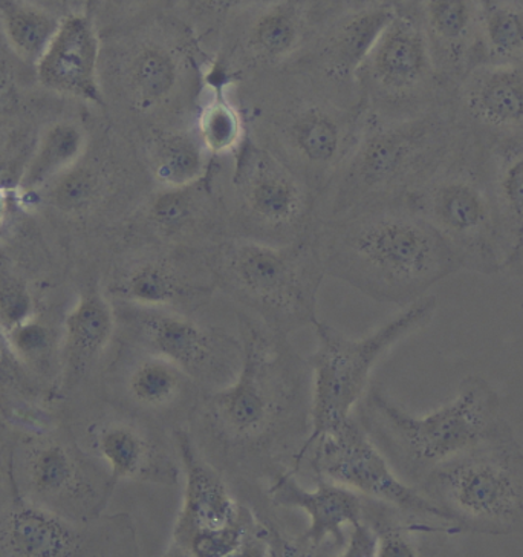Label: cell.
Listing matches in <instances>:
<instances>
[{"instance_id": "6da1fadb", "label": "cell", "mask_w": 523, "mask_h": 557, "mask_svg": "<svg viewBox=\"0 0 523 557\" xmlns=\"http://www.w3.org/2000/svg\"><path fill=\"white\" fill-rule=\"evenodd\" d=\"M227 90L248 135L291 169L320 205L366 124L359 90L337 88L292 65Z\"/></svg>"}, {"instance_id": "7a4b0ae2", "label": "cell", "mask_w": 523, "mask_h": 557, "mask_svg": "<svg viewBox=\"0 0 523 557\" xmlns=\"http://www.w3.org/2000/svg\"><path fill=\"white\" fill-rule=\"evenodd\" d=\"M311 236L326 276L376 302L408 307L461 271L449 244L409 202L319 220Z\"/></svg>"}, {"instance_id": "3957f363", "label": "cell", "mask_w": 523, "mask_h": 557, "mask_svg": "<svg viewBox=\"0 0 523 557\" xmlns=\"http://www.w3.org/2000/svg\"><path fill=\"white\" fill-rule=\"evenodd\" d=\"M114 40L101 55L107 108H119L130 141L152 131L194 126L207 92L209 52L194 26L169 14Z\"/></svg>"}, {"instance_id": "277c9868", "label": "cell", "mask_w": 523, "mask_h": 557, "mask_svg": "<svg viewBox=\"0 0 523 557\" xmlns=\"http://www.w3.org/2000/svg\"><path fill=\"white\" fill-rule=\"evenodd\" d=\"M459 134L451 104L398 122L368 115L356 148L320 201L319 220L408 202L441 168Z\"/></svg>"}, {"instance_id": "5b68a950", "label": "cell", "mask_w": 523, "mask_h": 557, "mask_svg": "<svg viewBox=\"0 0 523 557\" xmlns=\"http://www.w3.org/2000/svg\"><path fill=\"white\" fill-rule=\"evenodd\" d=\"M366 417L369 426L385 442L394 469L415 487L438 466L511 426L502 416L499 394L481 375L462 380L450 401L421 417L369 387Z\"/></svg>"}, {"instance_id": "8992f818", "label": "cell", "mask_w": 523, "mask_h": 557, "mask_svg": "<svg viewBox=\"0 0 523 557\" xmlns=\"http://www.w3.org/2000/svg\"><path fill=\"white\" fill-rule=\"evenodd\" d=\"M212 261L217 289L250 308L271 333L288 336L317 322L326 273L312 236L285 246L229 236L212 248Z\"/></svg>"}, {"instance_id": "52a82bcc", "label": "cell", "mask_w": 523, "mask_h": 557, "mask_svg": "<svg viewBox=\"0 0 523 557\" xmlns=\"http://www.w3.org/2000/svg\"><path fill=\"white\" fill-rule=\"evenodd\" d=\"M409 205L449 244L461 270L502 273V246L487 146L461 129L449 157Z\"/></svg>"}, {"instance_id": "ba28073f", "label": "cell", "mask_w": 523, "mask_h": 557, "mask_svg": "<svg viewBox=\"0 0 523 557\" xmlns=\"http://www.w3.org/2000/svg\"><path fill=\"white\" fill-rule=\"evenodd\" d=\"M416 488L459 532L523 533V449L513 426L438 466Z\"/></svg>"}, {"instance_id": "9c48e42d", "label": "cell", "mask_w": 523, "mask_h": 557, "mask_svg": "<svg viewBox=\"0 0 523 557\" xmlns=\"http://www.w3.org/2000/svg\"><path fill=\"white\" fill-rule=\"evenodd\" d=\"M229 236L297 243L311 236L319 202L310 187L250 135L232 157L212 160Z\"/></svg>"}, {"instance_id": "30bf717a", "label": "cell", "mask_w": 523, "mask_h": 557, "mask_svg": "<svg viewBox=\"0 0 523 557\" xmlns=\"http://www.w3.org/2000/svg\"><path fill=\"white\" fill-rule=\"evenodd\" d=\"M438 310L435 296H424L402 308L374 333L360 338L346 337L325 322L314 323L317 348L311 357L314 387L311 401V435L297 455V465L320 436L352 417L357 403L368 393L372 371L390 349L434 320Z\"/></svg>"}, {"instance_id": "8fae6325", "label": "cell", "mask_w": 523, "mask_h": 557, "mask_svg": "<svg viewBox=\"0 0 523 557\" xmlns=\"http://www.w3.org/2000/svg\"><path fill=\"white\" fill-rule=\"evenodd\" d=\"M184 485L169 555L229 557L269 547V530L233 498L227 484L183 428L173 431Z\"/></svg>"}, {"instance_id": "7c38bea8", "label": "cell", "mask_w": 523, "mask_h": 557, "mask_svg": "<svg viewBox=\"0 0 523 557\" xmlns=\"http://www.w3.org/2000/svg\"><path fill=\"white\" fill-rule=\"evenodd\" d=\"M326 0H271L222 29L207 71V86L229 89L291 65L336 13Z\"/></svg>"}, {"instance_id": "4fadbf2b", "label": "cell", "mask_w": 523, "mask_h": 557, "mask_svg": "<svg viewBox=\"0 0 523 557\" xmlns=\"http://www.w3.org/2000/svg\"><path fill=\"white\" fill-rule=\"evenodd\" d=\"M368 115L383 122L415 119L451 104L423 33L397 10L357 71Z\"/></svg>"}, {"instance_id": "5bb4252c", "label": "cell", "mask_w": 523, "mask_h": 557, "mask_svg": "<svg viewBox=\"0 0 523 557\" xmlns=\"http://www.w3.org/2000/svg\"><path fill=\"white\" fill-rule=\"evenodd\" d=\"M122 304L120 319L142 352L172 361L202 393L222 389L236 379L242 363L240 338L206 325L171 308Z\"/></svg>"}, {"instance_id": "9a60e30c", "label": "cell", "mask_w": 523, "mask_h": 557, "mask_svg": "<svg viewBox=\"0 0 523 557\" xmlns=\"http://www.w3.org/2000/svg\"><path fill=\"white\" fill-rule=\"evenodd\" d=\"M242 363L236 379L222 389L204 395V412L216 435L225 442H261L285 409L281 354L261 326L240 315Z\"/></svg>"}, {"instance_id": "2e32d148", "label": "cell", "mask_w": 523, "mask_h": 557, "mask_svg": "<svg viewBox=\"0 0 523 557\" xmlns=\"http://www.w3.org/2000/svg\"><path fill=\"white\" fill-rule=\"evenodd\" d=\"M311 449L317 475L397 508L409 517L449 522L415 485L397 475L389 459L356 418L349 417L340 426L320 436Z\"/></svg>"}, {"instance_id": "e0dca14e", "label": "cell", "mask_w": 523, "mask_h": 557, "mask_svg": "<svg viewBox=\"0 0 523 557\" xmlns=\"http://www.w3.org/2000/svg\"><path fill=\"white\" fill-rule=\"evenodd\" d=\"M213 247L135 244L134 253L116 274L112 295L119 302L191 314L217 292Z\"/></svg>"}, {"instance_id": "ac0fdd59", "label": "cell", "mask_w": 523, "mask_h": 557, "mask_svg": "<svg viewBox=\"0 0 523 557\" xmlns=\"http://www.w3.org/2000/svg\"><path fill=\"white\" fill-rule=\"evenodd\" d=\"M135 244L209 248L229 238L227 212L210 164L204 178L153 187L130 213Z\"/></svg>"}, {"instance_id": "d6986e66", "label": "cell", "mask_w": 523, "mask_h": 557, "mask_svg": "<svg viewBox=\"0 0 523 557\" xmlns=\"http://www.w3.org/2000/svg\"><path fill=\"white\" fill-rule=\"evenodd\" d=\"M461 129L485 145L523 139V59L474 66L451 99Z\"/></svg>"}, {"instance_id": "ffe728a7", "label": "cell", "mask_w": 523, "mask_h": 557, "mask_svg": "<svg viewBox=\"0 0 523 557\" xmlns=\"http://www.w3.org/2000/svg\"><path fill=\"white\" fill-rule=\"evenodd\" d=\"M398 11L423 33L439 77L451 96L474 66L484 62L481 0H404Z\"/></svg>"}, {"instance_id": "44dd1931", "label": "cell", "mask_w": 523, "mask_h": 557, "mask_svg": "<svg viewBox=\"0 0 523 557\" xmlns=\"http://www.w3.org/2000/svg\"><path fill=\"white\" fill-rule=\"evenodd\" d=\"M395 14L397 9L387 5H360L340 11L326 22L291 65L337 88L359 90L357 71Z\"/></svg>"}, {"instance_id": "7402d4cb", "label": "cell", "mask_w": 523, "mask_h": 557, "mask_svg": "<svg viewBox=\"0 0 523 557\" xmlns=\"http://www.w3.org/2000/svg\"><path fill=\"white\" fill-rule=\"evenodd\" d=\"M101 34L89 14H70L36 62L37 81L43 88L107 108L101 86Z\"/></svg>"}, {"instance_id": "603a6c76", "label": "cell", "mask_w": 523, "mask_h": 557, "mask_svg": "<svg viewBox=\"0 0 523 557\" xmlns=\"http://www.w3.org/2000/svg\"><path fill=\"white\" fill-rule=\"evenodd\" d=\"M271 503L278 507L302 510L310 518V527L303 534L304 544L312 548L333 542L345 547L346 527L364 519V503L360 493L317 475L314 491L304 488L291 473H278L269 487Z\"/></svg>"}, {"instance_id": "cb8c5ba5", "label": "cell", "mask_w": 523, "mask_h": 557, "mask_svg": "<svg viewBox=\"0 0 523 557\" xmlns=\"http://www.w3.org/2000/svg\"><path fill=\"white\" fill-rule=\"evenodd\" d=\"M101 457L109 466V487L119 481L132 480L173 487L179 483L180 466L164 449L134 424L115 423L101 432L99 440Z\"/></svg>"}, {"instance_id": "d4e9b609", "label": "cell", "mask_w": 523, "mask_h": 557, "mask_svg": "<svg viewBox=\"0 0 523 557\" xmlns=\"http://www.w3.org/2000/svg\"><path fill=\"white\" fill-rule=\"evenodd\" d=\"M485 146L498 212L502 273L523 277V139Z\"/></svg>"}, {"instance_id": "484cf974", "label": "cell", "mask_w": 523, "mask_h": 557, "mask_svg": "<svg viewBox=\"0 0 523 557\" xmlns=\"http://www.w3.org/2000/svg\"><path fill=\"white\" fill-rule=\"evenodd\" d=\"M155 187H183L204 178L213 158L195 126L152 131L134 143Z\"/></svg>"}, {"instance_id": "4316f807", "label": "cell", "mask_w": 523, "mask_h": 557, "mask_svg": "<svg viewBox=\"0 0 523 557\" xmlns=\"http://www.w3.org/2000/svg\"><path fill=\"white\" fill-rule=\"evenodd\" d=\"M7 548L26 557H63L82 555L88 537L62 519L37 508H18L3 529Z\"/></svg>"}, {"instance_id": "83f0119b", "label": "cell", "mask_w": 523, "mask_h": 557, "mask_svg": "<svg viewBox=\"0 0 523 557\" xmlns=\"http://www.w3.org/2000/svg\"><path fill=\"white\" fill-rule=\"evenodd\" d=\"M88 149V134L80 124L59 122L41 135L36 152L21 178V189L37 191L55 183L80 163Z\"/></svg>"}, {"instance_id": "f1b7e54d", "label": "cell", "mask_w": 523, "mask_h": 557, "mask_svg": "<svg viewBox=\"0 0 523 557\" xmlns=\"http://www.w3.org/2000/svg\"><path fill=\"white\" fill-rule=\"evenodd\" d=\"M145 354L135 361L127 377L132 400L152 412H169L183 405L188 393L197 389V383L172 361Z\"/></svg>"}, {"instance_id": "f546056e", "label": "cell", "mask_w": 523, "mask_h": 557, "mask_svg": "<svg viewBox=\"0 0 523 557\" xmlns=\"http://www.w3.org/2000/svg\"><path fill=\"white\" fill-rule=\"evenodd\" d=\"M115 311L99 289L80 297L66 319L67 356L77 367H86L103 352L115 330Z\"/></svg>"}, {"instance_id": "4dcf8cb0", "label": "cell", "mask_w": 523, "mask_h": 557, "mask_svg": "<svg viewBox=\"0 0 523 557\" xmlns=\"http://www.w3.org/2000/svg\"><path fill=\"white\" fill-rule=\"evenodd\" d=\"M194 126L213 160L232 157L248 135L239 108L229 97L228 90L217 86H207Z\"/></svg>"}, {"instance_id": "1f68e13d", "label": "cell", "mask_w": 523, "mask_h": 557, "mask_svg": "<svg viewBox=\"0 0 523 557\" xmlns=\"http://www.w3.org/2000/svg\"><path fill=\"white\" fill-rule=\"evenodd\" d=\"M60 21L28 0H0V29L11 50L24 62L36 65L58 32Z\"/></svg>"}, {"instance_id": "d6a6232c", "label": "cell", "mask_w": 523, "mask_h": 557, "mask_svg": "<svg viewBox=\"0 0 523 557\" xmlns=\"http://www.w3.org/2000/svg\"><path fill=\"white\" fill-rule=\"evenodd\" d=\"M481 2L484 22V62L523 59V7L503 0Z\"/></svg>"}, {"instance_id": "836d02e7", "label": "cell", "mask_w": 523, "mask_h": 557, "mask_svg": "<svg viewBox=\"0 0 523 557\" xmlns=\"http://www.w3.org/2000/svg\"><path fill=\"white\" fill-rule=\"evenodd\" d=\"M184 0H99L101 36L115 37L169 16Z\"/></svg>"}, {"instance_id": "e575fe53", "label": "cell", "mask_w": 523, "mask_h": 557, "mask_svg": "<svg viewBox=\"0 0 523 557\" xmlns=\"http://www.w3.org/2000/svg\"><path fill=\"white\" fill-rule=\"evenodd\" d=\"M29 476L36 491L59 495L67 491L77 478L73 458L60 446H48L34 455Z\"/></svg>"}, {"instance_id": "d590c367", "label": "cell", "mask_w": 523, "mask_h": 557, "mask_svg": "<svg viewBox=\"0 0 523 557\" xmlns=\"http://www.w3.org/2000/svg\"><path fill=\"white\" fill-rule=\"evenodd\" d=\"M32 296L16 277L0 273V318L11 329L25 322L32 314Z\"/></svg>"}, {"instance_id": "8d00e7d4", "label": "cell", "mask_w": 523, "mask_h": 557, "mask_svg": "<svg viewBox=\"0 0 523 557\" xmlns=\"http://www.w3.org/2000/svg\"><path fill=\"white\" fill-rule=\"evenodd\" d=\"M11 344L24 356H37L50 345V333L40 323L25 320L11 329Z\"/></svg>"}, {"instance_id": "74e56055", "label": "cell", "mask_w": 523, "mask_h": 557, "mask_svg": "<svg viewBox=\"0 0 523 557\" xmlns=\"http://www.w3.org/2000/svg\"><path fill=\"white\" fill-rule=\"evenodd\" d=\"M378 555V533L368 521L349 527L348 540L344 547V557H375Z\"/></svg>"}, {"instance_id": "f35d334b", "label": "cell", "mask_w": 523, "mask_h": 557, "mask_svg": "<svg viewBox=\"0 0 523 557\" xmlns=\"http://www.w3.org/2000/svg\"><path fill=\"white\" fill-rule=\"evenodd\" d=\"M10 206V191L5 187H0V227L5 224L7 218H9Z\"/></svg>"}, {"instance_id": "ab89813d", "label": "cell", "mask_w": 523, "mask_h": 557, "mask_svg": "<svg viewBox=\"0 0 523 557\" xmlns=\"http://www.w3.org/2000/svg\"><path fill=\"white\" fill-rule=\"evenodd\" d=\"M352 7H360V5H387L393 7V9H397L401 5L404 0H353Z\"/></svg>"}, {"instance_id": "60d3db41", "label": "cell", "mask_w": 523, "mask_h": 557, "mask_svg": "<svg viewBox=\"0 0 523 557\" xmlns=\"http://www.w3.org/2000/svg\"><path fill=\"white\" fill-rule=\"evenodd\" d=\"M503 2L515 3V5L523 7V0H503Z\"/></svg>"}]
</instances>
